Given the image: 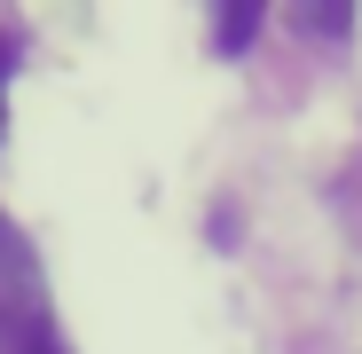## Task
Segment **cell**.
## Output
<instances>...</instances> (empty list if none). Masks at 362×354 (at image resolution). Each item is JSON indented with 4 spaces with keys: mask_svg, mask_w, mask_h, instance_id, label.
<instances>
[{
    "mask_svg": "<svg viewBox=\"0 0 362 354\" xmlns=\"http://www.w3.org/2000/svg\"><path fill=\"white\" fill-rule=\"evenodd\" d=\"M213 16H221V24H213V47L236 55V47H252V32H260L268 8H260V0H228V8H213Z\"/></svg>",
    "mask_w": 362,
    "mask_h": 354,
    "instance_id": "cell-1",
    "label": "cell"
},
{
    "mask_svg": "<svg viewBox=\"0 0 362 354\" xmlns=\"http://www.w3.org/2000/svg\"><path fill=\"white\" fill-rule=\"evenodd\" d=\"M299 32H315V40H346L354 32V8H346V0H331V8H315V0H299V8H284Z\"/></svg>",
    "mask_w": 362,
    "mask_h": 354,
    "instance_id": "cell-2",
    "label": "cell"
},
{
    "mask_svg": "<svg viewBox=\"0 0 362 354\" xmlns=\"http://www.w3.org/2000/svg\"><path fill=\"white\" fill-rule=\"evenodd\" d=\"M0 134H8V40H0Z\"/></svg>",
    "mask_w": 362,
    "mask_h": 354,
    "instance_id": "cell-3",
    "label": "cell"
}]
</instances>
